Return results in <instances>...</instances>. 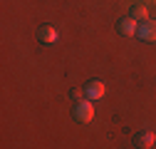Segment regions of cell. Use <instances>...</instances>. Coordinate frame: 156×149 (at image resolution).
I'll return each instance as SVG.
<instances>
[{"mask_svg": "<svg viewBox=\"0 0 156 149\" xmlns=\"http://www.w3.org/2000/svg\"><path fill=\"white\" fill-rule=\"evenodd\" d=\"M84 97L87 100H102L104 97V82L102 80H89L84 85Z\"/></svg>", "mask_w": 156, "mask_h": 149, "instance_id": "obj_4", "label": "cell"}, {"mask_svg": "<svg viewBox=\"0 0 156 149\" xmlns=\"http://www.w3.org/2000/svg\"><path fill=\"white\" fill-rule=\"evenodd\" d=\"M37 40L45 42V45H52V42L60 40V32H57L52 25H40L37 27Z\"/></svg>", "mask_w": 156, "mask_h": 149, "instance_id": "obj_5", "label": "cell"}, {"mask_svg": "<svg viewBox=\"0 0 156 149\" xmlns=\"http://www.w3.org/2000/svg\"><path fill=\"white\" fill-rule=\"evenodd\" d=\"M149 13H146V8L144 5H131V10H129V17H134V20H149V17H146Z\"/></svg>", "mask_w": 156, "mask_h": 149, "instance_id": "obj_7", "label": "cell"}, {"mask_svg": "<svg viewBox=\"0 0 156 149\" xmlns=\"http://www.w3.org/2000/svg\"><path fill=\"white\" fill-rule=\"evenodd\" d=\"M72 117L80 122V124H87V122H92V117H94V109H92V104H89L87 100H80V102H74Z\"/></svg>", "mask_w": 156, "mask_h": 149, "instance_id": "obj_1", "label": "cell"}, {"mask_svg": "<svg viewBox=\"0 0 156 149\" xmlns=\"http://www.w3.org/2000/svg\"><path fill=\"white\" fill-rule=\"evenodd\" d=\"M69 95H72V100H74V102H80V100H82V95H84V89H72Z\"/></svg>", "mask_w": 156, "mask_h": 149, "instance_id": "obj_8", "label": "cell"}, {"mask_svg": "<svg viewBox=\"0 0 156 149\" xmlns=\"http://www.w3.org/2000/svg\"><path fill=\"white\" fill-rule=\"evenodd\" d=\"M136 37L144 42H156V20H144L136 30Z\"/></svg>", "mask_w": 156, "mask_h": 149, "instance_id": "obj_2", "label": "cell"}, {"mask_svg": "<svg viewBox=\"0 0 156 149\" xmlns=\"http://www.w3.org/2000/svg\"><path fill=\"white\" fill-rule=\"evenodd\" d=\"M134 147H139V149H149V147H154V132H149V129L136 132V134H134Z\"/></svg>", "mask_w": 156, "mask_h": 149, "instance_id": "obj_6", "label": "cell"}, {"mask_svg": "<svg viewBox=\"0 0 156 149\" xmlns=\"http://www.w3.org/2000/svg\"><path fill=\"white\" fill-rule=\"evenodd\" d=\"M136 30H139V25H136L134 17H119V20H116V32L124 35V37H134Z\"/></svg>", "mask_w": 156, "mask_h": 149, "instance_id": "obj_3", "label": "cell"}]
</instances>
